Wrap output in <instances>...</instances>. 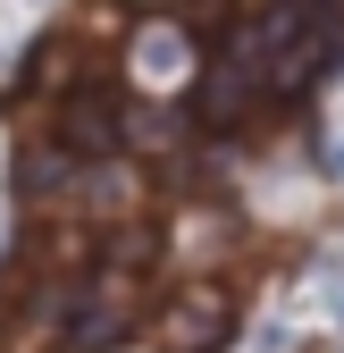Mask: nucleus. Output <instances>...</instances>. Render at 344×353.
<instances>
[{
    "label": "nucleus",
    "mask_w": 344,
    "mask_h": 353,
    "mask_svg": "<svg viewBox=\"0 0 344 353\" xmlns=\"http://www.w3.org/2000/svg\"><path fill=\"white\" fill-rule=\"evenodd\" d=\"M168 261V228H151V219L135 210V219H109L101 228V261L93 270H126V278H151Z\"/></svg>",
    "instance_id": "nucleus-12"
},
{
    "label": "nucleus",
    "mask_w": 344,
    "mask_h": 353,
    "mask_svg": "<svg viewBox=\"0 0 344 353\" xmlns=\"http://www.w3.org/2000/svg\"><path fill=\"white\" fill-rule=\"evenodd\" d=\"M227 252H235V228L219 210H185L177 228H168V261H202L210 270V261H227Z\"/></svg>",
    "instance_id": "nucleus-14"
},
{
    "label": "nucleus",
    "mask_w": 344,
    "mask_h": 353,
    "mask_svg": "<svg viewBox=\"0 0 344 353\" xmlns=\"http://www.w3.org/2000/svg\"><path fill=\"white\" fill-rule=\"evenodd\" d=\"M143 320H151V278L93 270V286L76 278V303H67V336H59V353H118Z\"/></svg>",
    "instance_id": "nucleus-3"
},
{
    "label": "nucleus",
    "mask_w": 344,
    "mask_h": 353,
    "mask_svg": "<svg viewBox=\"0 0 344 353\" xmlns=\"http://www.w3.org/2000/svg\"><path fill=\"white\" fill-rule=\"evenodd\" d=\"M118 143L135 152V160H168L177 176H193V110H177L168 93H143V101H126L118 110Z\"/></svg>",
    "instance_id": "nucleus-7"
},
{
    "label": "nucleus",
    "mask_w": 344,
    "mask_h": 353,
    "mask_svg": "<svg viewBox=\"0 0 344 353\" xmlns=\"http://www.w3.org/2000/svg\"><path fill=\"white\" fill-rule=\"evenodd\" d=\"M84 76H93V42H84L76 26H59V34H42L34 51H25V93H42V101H59V93H76Z\"/></svg>",
    "instance_id": "nucleus-10"
},
{
    "label": "nucleus",
    "mask_w": 344,
    "mask_h": 353,
    "mask_svg": "<svg viewBox=\"0 0 344 353\" xmlns=\"http://www.w3.org/2000/svg\"><path fill=\"white\" fill-rule=\"evenodd\" d=\"M277 93H269V68L252 42H219L202 68H193V126L202 135H244Z\"/></svg>",
    "instance_id": "nucleus-1"
},
{
    "label": "nucleus",
    "mask_w": 344,
    "mask_h": 353,
    "mask_svg": "<svg viewBox=\"0 0 344 353\" xmlns=\"http://www.w3.org/2000/svg\"><path fill=\"white\" fill-rule=\"evenodd\" d=\"M319 160H327V176L344 185V135H327V143H319Z\"/></svg>",
    "instance_id": "nucleus-15"
},
{
    "label": "nucleus",
    "mask_w": 344,
    "mask_h": 353,
    "mask_svg": "<svg viewBox=\"0 0 344 353\" xmlns=\"http://www.w3.org/2000/svg\"><path fill=\"white\" fill-rule=\"evenodd\" d=\"M193 68H202L193 26H177V17H143V26H126V76H135L143 93H185Z\"/></svg>",
    "instance_id": "nucleus-6"
},
{
    "label": "nucleus",
    "mask_w": 344,
    "mask_h": 353,
    "mask_svg": "<svg viewBox=\"0 0 344 353\" xmlns=\"http://www.w3.org/2000/svg\"><path fill=\"white\" fill-rule=\"evenodd\" d=\"M118 110H126V101H118V93H101V84L84 76L76 93H59V101H51V135H59L76 160H109V152H126V143H118Z\"/></svg>",
    "instance_id": "nucleus-9"
},
{
    "label": "nucleus",
    "mask_w": 344,
    "mask_h": 353,
    "mask_svg": "<svg viewBox=\"0 0 344 353\" xmlns=\"http://www.w3.org/2000/svg\"><path fill=\"white\" fill-rule=\"evenodd\" d=\"M67 303H76V278H34L25 294H9L0 303V353H59Z\"/></svg>",
    "instance_id": "nucleus-8"
},
{
    "label": "nucleus",
    "mask_w": 344,
    "mask_h": 353,
    "mask_svg": "<svg viewBox=\"0 0 344 353\" xmlns=\"http://www.w3.org/2000/svg\"><path fill=\"white\" fill-rule=\"evenodd\" d=\"M227 336H235V286L219 270H193L151 312V353H219Z\"/></svg>",
    "instance_id": "nucleus-4"
},
{
    "label": "nucleus",
    "mask_w": 344,
    "mask_h": 353,
    "mask_svg": "<svg viewBox=\"0 0 344 353\" xmlns=\"http://www.w3.org/2000/svg\"><path fill=\"white\" fill-rule=\"evenodd\" d=\"M67 176H76V152H67L59 135H42V143L17 152V194L42 202V210H59V202H67Z\"/></svg>",
    "instance_id": "nucleus-13"
},
{
    "label": "nucleus",
    "mask_w": 344,
    "mask_h": 353,
    "mask_svg": "<svg viewBox=\"0 0 344 353\" xmlns=\"http://www.w3.org/2000/svg\"><path fill=\"white\" fill-rule=\"evenodd\" d=\"M244 42L261 51L269 93H303V84H319V76L336 68V42H327V26L303 9V0H269V9L244 26Z\"/></svg>",
    "instance_id": "nucleus-2"
},
{
    "label": "nucleus",
    "mask_w": 344,
    "mask_h": 353,
    "mask_svg": "<svg viewBox=\"0 0 344 353\" xmlns=\"http://www.w3.org/2000/svg\"><path fill=\"white\" fill-rule=\"evenodd\" d=\"M143 160L135 152H109V160H76V176H67V219H84V228H109V219H135L143 210Z\"/></svg>",
    "instance_id": "nucleus-5"
},
{
    "label": "nucleus",
    "mask_w": 344,
    "mask_h": 353,
    "mask_svg": "<svg viewBox=\"0 0 344 353\" xmlns=\"http://www.w3.org/2000/svg\"><path fill=\"white\" fill-rule=\"evenodd\" d=\"M25 261H34V278H84L101 261V228H84V219H42L34 228V244H25Z\"/></svg>",
    "instance_id": "nucleus-11"
}]
</instances>
